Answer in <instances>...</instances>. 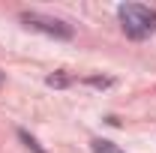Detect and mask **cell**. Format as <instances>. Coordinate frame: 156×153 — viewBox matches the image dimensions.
I'll list each match as a JSON object with an SVG mask.
<instances>
[{"label":"cell","instance_id":"obj_1","mask_svg":"<svg viewBox=\"0 0 156 153\" xmlns=\"http://www.w3.org/2000/svg\"><path fill=\"white\" fill-rule=\"evenodd\" d=\"M117 18L123 24V33L129 39H147L156 30V9L144 3H123L117 6Z\"/></svg>","mask_w":156,"mask_h":153},{"label":"cell","instance_id":"obj_2","mask_svg":"<svg viewBox=\"0 0 156 153\" xmlns=\"http://www.w3.org/2000/svg\"><path fill=\"white\" fill-rule=\"evenodd\" d=\"M21 21H24L27 27H33V30L48 33V36L72 39V27H69L66 21H60V18H48V15H39V12H24V15H21Z\"/></svg>","mask_w":156,"mask_h":153},{"label":"cell","instance_id":"obj_3","mask_svg":"<svg viewBox=\"0 0 156 153\" xmlns=\"http://www.w3.org/2000/svg\"><path fill=\"white\" fill-rule=\"evenodd\" d=\"M90 147H93V153H123L120 147H114L111 141H102V138H96V141H93Z\"/></svg>","mask_w":156,"mask_h":153},{"label":"cell","instance_id":"obj_4","mask_svg":"<svg viewBox=\"0 0 156 153\" xmlns=\"http://www.w3.org/2000/svg\"><path fill=\"white\" fill-rule=\"evenodd\" d=\"M21 141H24V144H27V147H30V150H33V153H45V150H42V147H39V144H36V138H30V135H27V132H21Z\"/></svg>","mask_w":156,"mask_h":153},{"label":"cell","instance_id":"obj_5","mask_svg":"<svg viewBox=\"0 0 156 153\" xmlns=\"http://www.w3.org/2000/svg\"><path fill=\"white\" fill-rule=\"evenodd\" d=\"M0 84H3V72H0Z\"/></svg>","mask_w":156,"mask_h":153}]
</instances>
